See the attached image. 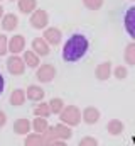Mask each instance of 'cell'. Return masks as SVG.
Wrapping results in <instances>:
<instances>
[{
    "instance_id": "6da1fadb",
    "label": "cell",
    "mask_w": 135,
    "mask_h": 146,
    "mask_svg": "<svg viewBox=\"0 0 135 146\" xmlns=\"http://www.w3.org/2000/svg\"><path fill=\"white\" fill-rule=\"evenodd\" d=\"M88 37L81 33H74L63 46V60L66 63H76L88 53Z\"/></svg>"
},
{
    "instance_id": "7a4b0ae2",
    "label": "cell",
    "mask_w": 135,
    "mask_h": 146,
    "mask_svg": "<svg viewBox=\"0 0 135 146\" xmlns=\"http://www.w3.org/2000/svg\"><path fill=\"white\" fill-rule=\"evenodd\" d=\"M59 119H61V122H64L66 126H69V127H74V126H78V124L81 122L83 114H81V110L78 109L76 106H66L64 109L61 110Z\"/></svg>"
},
{
    "instance_id": "3957f363",
    "label": "cell",
    "mask_w": 135,
    "mask_h": 146,
    "mask_svg": "<svg viewBox=\"0 0 135 146\" xmlns=\"http://www.w3.org/2000/svg\"><path fill=\"white\" fill-rule=\"evenodd\" d=\"M26 61L24 58H19L17 54H12L9 60H7V70L12 73V75H22L26 70Z\"/></svg>"
},
{
    "instance_id": "277c9868",
    "label": "cell",
    "mask_w": 135,
    "mask_h": 146,
    "mask_svg": "<svg viewBox=\"0 0 135 146\" xmlns=\"http://www.w3.org/2000/svg\"><path fill=\"white\" fill-rule=\"evenodd\" d=\"M47 22H49V17H47V12L42 10V9H35L31 15V24L35 29H46L47 27Z\"/></svg>"
},
{
    "instance_id": "5b68a950",
    "label": "cell",
    "mask_w": 135,
    "mask_h": 146,
    "mask_svg": "<svg viewBox=\"0 0 135 146\" xmlns=\"http://www.w3.org/2000/svg\"><path fill=\"white\" fill-rule=\"evenodd\" d=\"M123 26H125L127 34L132 39H135V5L127 9V12L123 15Z\"/></svg>"
},
{
    "instance_id": "8992f818",
    "label": "cell",
    "mask_w": 135,
    "mask_h": 146,
    "mask_svg": "<svg viewBox=\"0 0 135 146\" xmlns=\"http://www.w3.org/2000/svg\"><path fill=\"white\" fill-rule=\"evenodd\" d=\"M37 80L39 82H42V83H49L54 76H56V68L51 65V63H46V65H42V66H39V70H37Z\"/></svg>"
},
{
    "instance_id": "52a82bcc",
    "label": "cell",
    "mask_w": 135,
    "mask_h": 146,
    "mask_svg": "<svg viewBox=\"0 0 135 146\" xmlns=\"http://www.w3.org/2000/svg\"><path fill=\"white\" fill-rule=\"evenodd\" d=\"M31 129H32V122H29V119H26V117H20L14 122V131L19 136H27Z\"/></svg>"
},
{
    "instance_id": "ba28073f",
    "label": "cell",
    "mask_w": 135,
    "mask_h": 146,
    "mask_svg": "<svg viewBox=\"0 0 135 146\" xmlns=\"http://www.w3.org/2000/svg\"><path fill=\"white\" fill-rule=\"evenodd\" d=\"M32 51L37 53L39 56H47L49 54V42L44 39V37H35L32 41Z\"/></svg>"
},
{
    "instance_id": "9c48e42d",
    "label": "cell",
    "mask_w": 135,
    "mask_h": 146,
    "mask_svg": "<svg viewBox=\"0 0 135 146\" xmlns=\"http://www.w3.org/2000/svg\"><path fill=\"white\" fill-rule=\"evenodd\" d=\"M54 134H56V138H58V139L68 141V139H71L73 131H71V127H69V126H66L64 122H61V124H56V126H54Z\"/></svg>"
},
{
    "instance_id": "30bf717a",
    "label": "cell",
    "mask_w": 135,
    "mask_h": 146,
    "mask_svg": "<svg viewBox=\"0 0 135 146\" xmlns=\"http://www.w3.org/2000/svg\"><path fill=\"white\" fill-rule=\"evenodd\" d=\"M83 121L86 124H96L100 121V110L96 107H86L83 110Z\"/></svg>"
},
{
    "instance_id": "8fae6325",
    "label": "cell",
    "mask_w": 135,
    "mask_h": 146,
    "mask_svg": "<svg viewBox=\"0 0 135 146\" xmlns=\"http://www.w3.org/2000/svg\"><path fill=\"white\" fill-rule=\"evenodd\" d=\"M44 39H46L49 44L56 46V44L61 42V31L56 29V27H47V29L44 31Z\"/></svg>"
},
{
    "instance_id": "7c38bea8",
    "label": "cell",
    "mask_w": 135,
    "mask_h": 146,
    "mask_svg": "<svg viewBox=\"0 0 135 146\" xmlns=\"http://www.w3.org/2000/svg\"><path fill=\"white\" fill-rule=\"evenodd\" d=\"M24 48H26V39H24V36H14L9 41V51H12L14 54L24 51Z\"/></svg>"
},
{
    "instance_id": "4fadbf2b",
    "label": "cell",
    "mask_w": 135,
    "mask_h": 146,
    "mask_svg": "<svg viewBox=\"0 0 135 146\" xmlns=\"http://www.w3.org/2000/svg\"><path fill=\"white\" fill-rule=\"evenodd\" d=\"M24 146H46L44 134H39V133H29V134L26 136Z\"/></svg>"
},
{
    "instance_id": "5bb4252c",
    "label": "cell",
    "mask_w": 135,
    "mask_h": 146,
    "mask_svg": "<svg viewBox=\"0 0 135 146\" xmlns=\"http://www.w3.org/2000/svg\"><path fill=\"white\" fill-rule=\"evenodd\" d=\"M26 94H27V99L32 100V102H41L44 99V90L39 85H29Z\"/></svg>"
},
{
    "instance_id": "9a60e30c",
    "label": "cell",
    "mask_w": 135,
    "mask_h": 146,
    "mask_svg": "<svg viewBox=\"0 0 135 146\" xmlns=\"http://www.w3.org/2000/svg\"><path fill=\"white\" fill-rule=\"evenodd\" d=\"M110 73H111V63L110 61H105V63H101L96 66V70H95V75H96V78L98 80H106V78H110Z\"/></svg>"
},
{
    "instance_id": "2e32d148",
    "label": "cell",
    "mask_w": 135,
    "mask_h": 146,
    "mask_svg": "<svg viewBox=\"0 0 135 146\" xmlns=\"http://www.w3.org/2000/svg\"><path fill=\"white\" fill-rule=\"evenodd\" d=\"M106 129H108V133L111 136H118V134L123 133V122L120 119H111V121H108Z\"/></svg>"
},
{
    "instance_id": "e0dca14e",
    "label": "cell",
    "mask_w": 135,
    "mask_h": 146,
    "mask_svg": "<svg viewBox=\"0 0 135 146\" xmlns=\"http://www.w3.org/2000/svg\"><path fill=\"white\" fill-rule=\"evenodd\" d=\"M32 129L34 133H39V134H44L47 129H49V122L46 117H35L32 121Z\"/></svg>"
},
{
    "instance_id": "ac0fdd59",
    "label": "cell",
    "mask_w": 135,
    "mask_h": 146,
    "mask_svg": "<svg viewBox=\"0 0 135 146\" xmlns=\"http://www.w3.org/2000/svg\"><path fill=\"white\" fill-rule=\"evenodd\" d=\"M17 24H19V19H17V15H14V14H7V15H3V19H2V27H3L5 31H14V29L17 27Z\"/></svg>"
},
{
    "instance_id": "d6986e66",
    "label": "cell",
    "mask_w": 135,
    "mask_h": 146,
    "mask_svg": "<svg viewBox=\"0 0 135 146\" xmlns=\"http://www.w3.org/2000/svg\"><path fill=\"white\" fill-rule=\"evenodd\" d=\"M27 99V94L22 90V88H15L12 94H10V104L12 106H22Z\"/></svg>"
},
{
    "instance_id": "ffe728a7",
    "label": "cell",
    "mask_w": 135,
    "mask_h": 146,
    "mask_svg": "<svg viewBox=\"0 0 135 146\" xmlns=\"http://www.w3.org/2000/svg\"><path fill=\"white\" fill-rule=\"evenodd\" d=\"M39 58H41V56H39L37 53H34L32 49L24 53V61H26V65H27L29 68H37V66H39Z\"/></svg>"
},
{
    "instance_id": "44dd1931",
    "label": "cell",
    "mask_w": 135,
    "mask_h": 146,
    "mask_svg": "<svg viewBox=\"0 0 135 146\" xmlns=\"http://www.w3.org/2000/svg\"><path fill=\"white\" fill-rule=\"evenodd\" d=\"M34 114H35V117H46V119H47V117L52 114V110H51V106H49V104H44V102H42V104H39V106L34 109Z\"/></svg>"
},
{
    "instance_id": "7402d4cb",
    "label": "cell",
    "mask_w": 135,
    "mask_h": 146,
    "mask_svg": "<svg viewBox=\"0 0 135 146\" xmlns=\"http://www.w3.org/2000/svg\"><path fill=\"white\" fill-rule=\"evenodd\" d=\"M35 5H37L35 0H19V9H20V12H24V14L34 12V10H35Z\"/></svg>"
},
{
    "instance_id": "603a6c76",
    "label": "cell",
    "mask_w": 135,
    "mask_h": 146,
    "mask_svg": "<svg viewBox=\"0 0 135 146\" xmlns=\"http://www.w3.org/2000/svg\"><path fill=\"white\" fill-rule=\"evenodd\" d=\"M49 106H51L52 114H61V110L66 107V106H64V102H63V99H56V97L49 100Z\"/></svg>"
},
{
    "instance_id": "cb8c5ba5",
    "label": "cell",
    "mask_w": 135,
    "mask_h": 146,
    "mask_svg": "<svg viewBox=\"0 0 135 146\" xmlns=\"http://www.w3.org/2000/svg\"><path fill=\"white\" fill-rule=\"evenodd\" d=\"M125 61L128 65H135V42H130L125 49Z\"/></svg>"
},
{
    "instance_id": "d4e9b609",
    "label": "cell",
    "mask_w": 135,
    "mask_h": 146,
    "mask_svg": "<svg viewBox=\"0 0 135 146\" xmlns=\"http://www.w3.org/2000/svg\"><path fill=\"white\" fill-rule=\"evenodd\" d=\"M85 2V5L88 7V9H91V10H98L101 5H103V0H83Z\"/></svg>"
},
{
    "instance_id": "484cf974",
    "label": "cell",
    "mask_w": 135,
    "mask_h": 146,
    "mask_svg": "<svg viewBox=\"0 0 135 146\" xmlns=\"http://www.w3.org/2000/svg\"><path fill=\"white\" fill-rule=\"evenodd\" d=\"M78 146H98V141H96L95 138H91V136H85V138L78 143Z\"/></svg>"
},
{
    "instance_id": "4316f807",
    "label": "cell",
    "mask_w": 135,
    "mask_h": 146,
    "mask_svg": "<svg viewBox=\"0 0 135 146\" xmlns=\"http://www.w3.org/2000/svg\"><path fill=\"white\" fill-rule=\"evenodd\" d=\"M9 51V41L3 34H0V56H3Z\"/></svg>"
},
{
    "instance_id": "83f0119b",
    "label": "cell",
    "mask_w": 135,
    "mask_h": 146,
    "mask_svg": "<svg viewBox=\"0 0 135 146\" xmlns=\"http://www.w3.org/2000/svg\"><path fill=\"white\" fill-rule=\"evenodd\" d=\"M113 75H115L118 80H123V78L127 76V68H125V66H117V68L113 70Z\"/></svg>"
},
{
    "instance_id": "f1b7e54d",
    "label": "cell",
    "mask_w": 135,
    "mask_h": 146,
    "mask_svg": "<svg viewBox=\"0 0 135 146\" xmlns=\"http://www.w3.org/2000/svg\"><path fill=\"white\" fill-rule=\"evenodd\" d=\"M5 124H7V115L3 110H0V127H3Z\"/></svg>"
},
{
    "instance_id": "f546056e",
    "label": "cell",
    "mask_w": 135,
    "mask_h": 146,
    "mask_svg": "<svg viewBox=\"0 0 135 146\" xmlns=\"http://www.w3.org/2000/svg\"><path fill=\"white\" fill-rule=\"evenodd\" d=\"M3 88H5V78H3V75L0 72V95L3 94Z\"/></svg>"
},
{
    "instance_id": "4dcf8cb0",
    "label": "cell",
    "mask_w": 135,
    "mask_h": 146,
    "mask_svg": "<svg viewBox=\"0 0 135 146\" xmlns=\"http://www.w3.org/2000/svg\"><path fill=\"white\" fill-rule=\"evenodd\" d=\"M49 146H68L66 141H63V139H56V141H52Z\"/></svg>"
},
{
    "instance_id": "1f68e13d",
    "label": "cell",
    "mask_w": 135,
    "mask_h": 146,
    "mask_svg": "<svg viewBox=\"0 0 135 146\" xmlns=\"http://www.w3.org/2000/svg\"><path fill=\"white\" fill-rule=\"evenodd\" d=\"M0 19H2V7H0Z\"/></svg>"
}]
</instances>
